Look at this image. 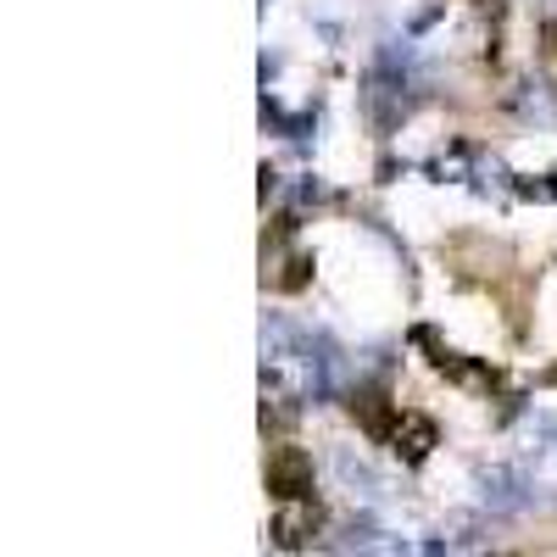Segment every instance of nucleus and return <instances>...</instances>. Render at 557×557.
<instances>
[{
  "label": "nucleus",
  "mask_w": 557,
  "mask_h": 557,
  "mask_svg": "<svg viewBox=\"0 0 557 557\" xmlns=\"http://www.w3.org/2000/svg\"><path fill=\"white\" fill-rule=\"evenodd\" d=\"M268 491L278 502H307V491H312V457L301 446H278L268 457Z\"/></svg>",
  "instance_id": "nucleus-1"
},
{
  "label": "nucleus",
  "mask_w": 557,
  "mask_h": 557,
  "mask_svg": "<svg viewBox=\"0 0 557 557\" xmlns=\"http://www.w3.org/2000/svg\"><path fill=\"white\" fill-rule=\"evenodd\" d=\"M312 535H318V507L312 502H290L285 513L273 519V541L278 546H307Z\"/></svg>",
  "instance_id": "nucleus-2"
},
{
  "label": "nucleus",
  "mask_w": 557,
  "mask_h": 557,
  "mask_svg": "<svg viewBox=\"0 0 557 557\" xmlns=\"http://www.w3.org/2000/svg\"><path fill=\"white\" fill-rule=\"evenodd\" d=\"M391 441H396V451H401L407 462H418V457L435 446V424H430V418H418V412H401L396 430H391Z\"/></svg>",
  "instance_id": "nucleus-3"
},
{
  "label": "nucleus",
  "mask_w": 557,
  "mask_h": 557,
  "mask_svg": "<svg viewBox=\"0 0 557 557\" xmlns=\"http://www.w3.org/2000/svg\"><path fill=\"white\" fill-rule=\"evenodd\" d=\"M546 39H552V51H557V23H546Z\"/></svg>",
  "instance_id": "nucleus-4"
}]
</instances>
